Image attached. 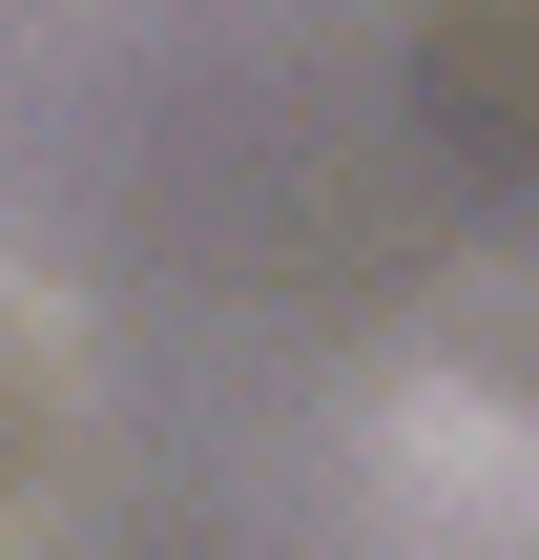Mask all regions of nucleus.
I'll return each mask as SVG.
<instances>
[{
	"label": "nucleus",
	"instance_id": "obj_2",
	"mask_svg": "<svg viewBox=\"0 0 539 560\" xmlns=\"http://www.w3.org/2000/svg\"><path fill=\"white\" fill-rule=\"evenodd\" d=\"M62 395H83V374H62V312H42V291L0 270V499H21V478L62 457Z\"/></svg>",
	"mask_w": 539,
	"mask_h": 560
},
{
	"label": "nucleus",
	"instance_id": "obj_1",
	"mask_svg": "<svg viewBox=\"0 0 539 560\" xmlns=\"http://www.w3.org/2000/svg\"><path fill=\"white\" fill-rule=\"evenodd\" d=\"M374 499L415 560H539V395L499 374H395L374 395Z\"/></svg>",
	"mask_w": 539,
	"mask_h": 560
}]
</instances>
